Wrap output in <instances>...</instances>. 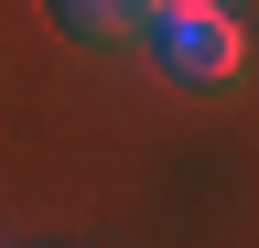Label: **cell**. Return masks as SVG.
<instances>
[{
    "mask_svg": "<svg viewBox=\"0 0 259 248\" xmlns=\"http://www.w3.org/2000/svg\"><path fill=\"white\" fill-rule=\"evenodd\" d=\"M141 54H151L173 86H238L248 22H238V0H162L151 33H141Z\"/></svg>",
    "mask_w": 259,
    "mask_h": 248,
    "instance_id": "cell-1",
    "label": "cell"
},
{
    "mask_svg": "<svg viewBox=\"0 0 259 248\" xmlns=\"http://www.w3.org/2000/svg\"><path fill=\"white\" fill-rule=\"evenodd\" d=\"M151 11H162V0H54L65 43H87V54H130L151 33Z\"/></svg>",
    "mask_w": 259,
    "mask_h": 248,
    "instance_id": "cell-2",
    "label": "cell"
}]
</instances>
